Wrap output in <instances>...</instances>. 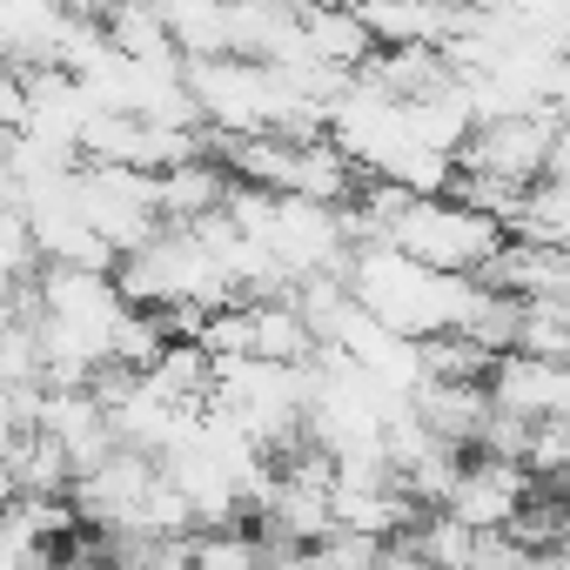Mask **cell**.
<instances>
[{"label": "cell", "instance_id": "8992f818", "mask_svg": "<svg viewBox=\"0 0 570 570\" xmlns=\"http://www.w3.org/2000/svg\"><path fill=\"white\" fill-rule=\"evenodd\" d=\"M101 28H108V41H115L121 55H135V61H175V55H181L155 0H108V8H101ZM181 61H188V55H181Z\"/></svg>", "mask_w": 570, "mask_h": 570}, {"label": "cell", "instance_id": "3957f363", "mask_svg": "<svg viewBox=\"0 0 570 570\" xmlns=\"http://www.w3.org/2000/svg\"><path fill=\"white\" fill-rule=\"evenodd\" d=\"M537 503V476L517 463V456H497V450H470L456 463V483L436 510H450L456 523L470 530H517L523 510Z\"/></svg>", "mask_w": 570, "mask_h": 570}, {"label": "cell", "instance_id": "277c9868", "mask_svg": "<svg viewBox=\"0 0 570 570\" xmlns=\"http://www.w3.org/2000/svg\"><path fill=\"white\" fill-rule=\"evenodd\" d=\"M490 403L517 423H550V416H570V363H550V356H497L490 363Z\"/></svg>", "mask_w": 570, "mask_h": 570}, {"label": "cell", "instance_id": "6da1fadb", "mask_svg": "<svg viewBox=\"0 0 570 570\" xmlns=\"http://www.w3.org/2000/svg\"><path fill=\"white\" fill-rule=\"evenodd\" d=\"M350 296L396 336L430 343V336H463L476 303H483V282L476 275H443L416 255H403L396 242H356L350 248Z\"/></svg>", "mask_w": 570, "mask_h": 570}, {"label": "cell", "instance_id": "7a4b0ae2", "mask_svg": "<svg viewBox=\"0 0 570 570\" xmlns=\"http://www.w3.org/2000/svg\"><path fill=\"white\" fill-rule=\"evenodd\" d=\"M550 148H557V108H530V115H497V121H476L456 168L470 175H497V181H517V188H537L550 175Z\"/></svg>", "mask_w": 570, "mask_h": 570}, {"label": "cell", "instance_id": "5b68a950", "mask_svg": "<svg viewBox=\"0 0 570 570\" xmlns=\"http://www.w3.org/2000/svg\"><path fill=\"white\" fill-rule=\"evenodd\" d=\"M68 28H75V14H61L55 0H0V61L14 75L61 68Z\"/></svg>", "mask_w": 570, "mask_h": 570}, {"label": "cell", "instance_id": "9c48e42d", "mask_svg": "<svg viewBox=\"0 0 570 570\" xmlns=\"http://www.w3.org/2000/svg\"><path fill=\"white\" fill-rule=\"evenodd\" d=\"M376 570H443V563H430L416 543H383V557H376Z\"/></svg>", "mask_w": 570, "mask_h": 570}, {"label": "cell", "instance_id": "30bf717a", "mask_svg": "<svg viewBox=\"0 0 570 570\" xmlns=\"http://www.w3.org/2000/svg\"><path fill=\"white\" fill-rule=\"evenodd\" d=\"M55 8H61V14H75V21H101L108 0H55Z\"/></svg>", "mask_w": 570, "mask_h": 570}, {"label": "cell", "instance_id": "52a82bcc", "mask_svg": "<svg viewBox=\"0 0 570 570\" xmlns=\"http://www.w3.org/2000/svg\"><path fill=\"white\" fill-rule=\"evenodd\" d=\"M517 235L550 242V248L570 255V175H543V181L523 195V222H517Z\"/></svg>", "mask_w": 570, "mask_h": 570}, {"label": "cell", "instance_id": "8fae6325", "mask_svg": "<svg viewBox=\"0 0 570 570\" xmlns=\"http://www.w3.org/2000/svg\"><path fill=\"white\" fill-rule=\"evenodd\" d=\"M303 8H330V0H303Z\"/></svg>", "mask_w": 570, "mask_h": 570}, {"label": "cell", "instance_id": "ba28073f", "mask_svg": "<svg viewBox=\"0 0 570 570\" xmlns=\"http://www.w3.org/2000/svg\"><path fill=\"white\" fill-rule=\"evenodd\" d=\"M523 470H530L537 483H563V476H570V416L530 423V436H523Z\"/></svg>", "mask_w": 570, "mask_h": 570}]
</instances>
